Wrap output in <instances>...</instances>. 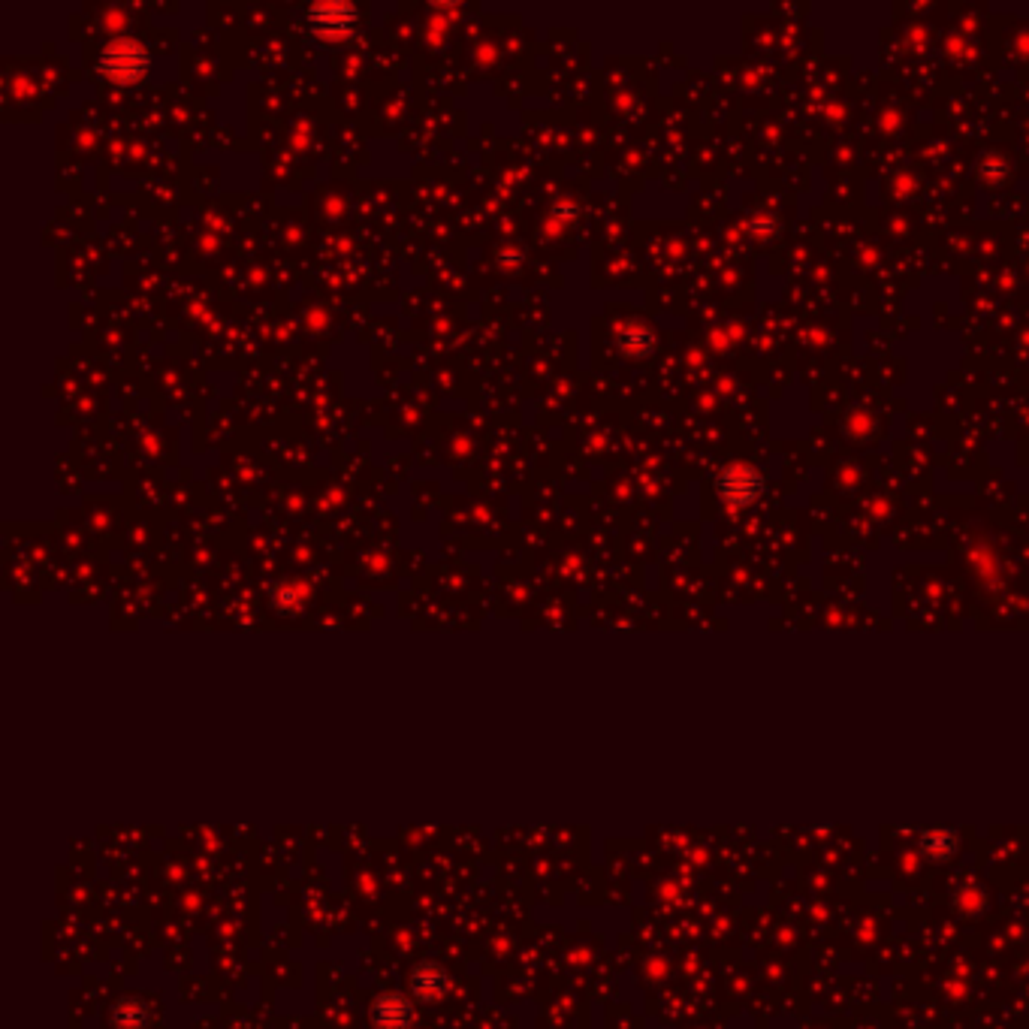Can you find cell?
<instances>
[{
    "label": "cell",
    "instance_id": "obj_2",
    "mask_svg": "<svg viewBox=\"0 0 1029 1029\" xmlns=\"http://www.w3.org/2000/svg\"><path fill=\"white\" fill-rule=\"evenodd\" d=\"M716 492L719 498L734 507V510H743V507H752L761 492H764V477L746 465V462H731L728 468H722V474L716 477Z\"/></svg>",
    "mask_w": 1029,
    "mask_h": 1029
},
{
    "label": "cell",
    "instance_id": "obj_1",
    "mask_svg": "<svg viewBox=\"0 0 1029 1029\" xmlns=\"http://www.w3.org/2000/svg\"><path fill=\"white\" fill-rule=\"evenodd\" d=\"M100 73L118 85H133L148 73V52L136 40H112L100 52Z\"/></svg>",
    "mask_w": 1029,
    "mask_h": 1029
},
{
    "label": "cell",
    "instance_id": "obj_4",
    "mask_svg": "<svg viewBox=\"0 0 1029 1029\" xmlns=\"http://www.w3.org/2000/svg\"><path fill=\"white\" fill-rule=\"evenodd\" d=\"M408 1017H411V1008L399 996H384L375 1002V1023L381 1029H402L408 1023Z\"/></svg>",
    "mask_w": 1029,
    "mask_h": 1029
},
{
    "label": "cell",
    "instance_id": "obj_5",
    "mask_svg": "<svg viewBox=\"0 0 1029 1029\" xmlns=\"http://www.w3.org/2000/svg\"><path fill=\"white\" fill-rule=\"evenodd\" d=\"M444 990V975L435 969V966H420L414 972V993L423 996V999H432Z\"/></svg>",
    "mask_w": 1029,
    "mask_h": 1029
},
{
    "label": "cell",
    "instance_id": "obj_3",
    "mask_svg": "<svg viewBox=\"0 0 1029 1029\" xmlns=\"http://www.w3.org/2000/svg\"><path fill=\"white\" fill-rule=\"evenodd\" d=\"M357 19V10L351 4H323L311 7V22L320 34H345Z\"/></svg>",
    "mask_w": 1029,
    "mask_h": 1029
}]
</instances>
